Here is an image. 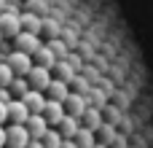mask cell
Listing matches in <instances>:
<instances>
[{
    "mask_svg": "<svg viewBox=\"0 0 153 148\" xmlns=\"http://www.w3.org/2000/svg\"><path fill=\"white\" fill-rule=\"evenodd\" d=\"M22 102H24V108L30 111V116H43V108H46L48 97H46L43 92H35V89H30V92L22 97Z\"/></svg>",
    "mask_w": 153,
    "mask_h": 148,
    "instance_id": "3957f363",
    "label": "cell"
},
{
    "mask_svg": "<svg viewBox=\"0 0 153 148\" xmlns=\"http://www.w3.org/2000/svg\"><path fill=\"white\" fill-rule=\"evenodd\" d=\"M46 97L54 100V102H62V105H65V100L70 97V86L62 84V81H56V78H51V84H48V89H46Z\"/></svg>",
    "mask_w": 153,
    "mask_h": 148,
    "instance_id": "30bf717a",
    "label": "cell"
},
{
    "mask_svg": "<svg viewBox=\"0 0 153 148\" xmlns=\"http://www.w3.org/2000/svg\"><path fill=\"white\" fill-rule=\"evenodd\" d=\"M51 70H46V67H32L30 70V75H27V84H30V89H35V92H43L46 94V89H48V84H51Z\"/></svg>",
    "mask_w": 153,
    "mask_h": 148,
    "instance_id": "7a4b0ae2",
    "label": "cell"
},
{
    "mask_svg": "<svg viewBox=\"0 0 153 148\" xmlns=\"http://www.w3.org/2000/svg\"><path fill=\"white\" fill-rule=\"evenodd\" d=\"M27 148H43V143H40V140H30V146Z\"/></svg>",
    "mask_w": 153,
    "mask_h": 148,
    "instance_id": "ffe728a7",
    "label": "cell"
},
{
    "mask_svg": "<svg viewBox=\"0 0 153 148\" xmlns=\"http://www.w3.org/2000/svg\"><path fill=\"white\" fill-rule=\"evenodd\" d=\"M5 121H8V105H3V102H0V127H3Z\"/></svg>",
    "mask_w": 153,
    "mask_h": 148,
    "instance_id": "ac0fdd59",
    "label": "cell"
},
{
    "mask_svg": "<svg viewBox=\"0 0 153 148\" xmlns=\"http://www.w3.org/2000/svg\"><path fill=\"white\" fill-rule=\"evenodd\" d=\"M86 108H89V100L86 97H81V94H75V92H70V97L65 100V113L67 116H73V119H83V113H86Z\"/></svg>",
    "mask_w": 153,
    "mask_h": 148,
    "instance_id": "5b68a950",
    "label": "cell"
},
{
    "mask_svg": "<svg viewBox=\"0 0 153 148\" xmlns=\"http://www.w3.org/2000/svg\"><path fill=\"white\" fill-rule=\"evenodd\" d=\"M27 119H30V111L24 108V102H22V100H11V102H8V121H11L13 127H24Z\"/></svg>",
    "mask_w": 153,
    "mask_h": 148,
    "instance_id": "ba28073f",
    "label": "cell"
},
{
    "mask_svg": "<svg viewBox=\"0 0 153 148\" xmlns=\"http://www.w3.org/2000/svg\"><path fill=\"white\" fill-rule=\"evenodd\" d=\"M13 78H16V75H13V70H11L5 62H0V89H8Z\"/></svg>",
    "mask_w": 153,
    "mask_h": 148,
    "instance_id": "2e32d148",
    "label": "cell"
},
{
    "mask_svg": "<svg viewBox=\"0 0 153 148\" xmlns=\"http://www.w3.org/2000/svg\"><path fill=\"white\" fill-rule=\"evenodd\" d=\"M62 148H78V146H75V140H65V143H62Z\"/></svg>",
    "mask_w": 153,
    "mask_h": 148,
    "instance_id": "44dd1931",
    "label": "cell"
},
{
    "mask_svg": "<svg viewBox=\"0 0 153 148\" xmlns=\"http://www.w3.org/2000/svg\"><path fill=\"white\" fill-rule=\"evenodd\" d=\"M32 62L38 65V67H46V70H54V65H56V57H54V51H51V46H43L35 57H32Z\"/></svg>",
    "mask_w": 153,
    "mask_h": 148,
    "instance_id": "7c38bea8",
    "label": "cell"
},
{
    "mask_svg": "<svg viewBox=\"0 0 153 148\" xmlns=\"http://www.w3.org/2000/svg\"><path fill=\"white\" fill-rule=\"evenodd\" d=\"M24 129H27L30 140H43V135L48 132V124H46L43 116H30L27 124H24Z\"/></svg>",
    "mask_w": 153,
    "mask_h": 148,
    "instance_id": "9c48e42d",
    "label": "cell"
},
{
    "mask_svg": "<svg viewBox=\"0 0 153 148\" xmlns=\"http://www.w3.org/2000/svg\"><path fill=\"white\" fill-rule=\"evenodd\" d=\"M11 100H13V94H11L8 89H0V102H3V105H8Z\"/></svg>",
    "mask_w": 153,
    "mask_h": 148,
    "instance_id": "e0dca14e",
    "label": "cell"
},
{
    "mask_svg": "<svg viewBox=\"0 0 153 148\" xmlns=\"http://www.w3.org/2000/svg\"><path fill=\"white\" fill-rule=\"evenodd\" d=\"M0 148H5V127H0Z\"/></svg>",
    "mask_w": 153,
    "mask_h": 148,
    "instance_id": "d6986e66",
    "label": "cell"
},
{
    "mask_svg": "<svg viewBox=\"0 0 153 148\" xmlns=\"http://www.w3.org/2000/svg\"><path fill=\"white\" fill-rule=\"evenodd\" d=\"M8 92L13 94V100H22V97L30 92V84H27V78H13V81H11V86H8Z\"/></svg>",
    "mask_w": 153,
    "mask_h": 148,
    "instance_id": "5bb4252c",
    "label": "cell"
},
{
    "mask_svg": "<svg viewBox=\"0 0 153 148\" xmlns=\"http://www.w3.org/2000/svg\"><path fill=\"white\" fill-rule=\"evenodd\" d=\"M30 146V135L24 127H5V148H27Z\"/></svg>",
    "mask_w": 153,
    "mask_h": 148,
    "instance_id": "277c9868",
    "label": "cell"
},
{
    "mask_svg": "<svg viewBox=\"0 0 153 148\" xmlns=\"http://www.w3.org/2000/svg\"><path fill=\"white\" fill-rule=\"evenodd\" d=\"M5 65L13 70V75L16 78H27L30 75V70L35 67V62H32V57H27V54H22V51H11L8 54V59H5Z\"/></svg>",
    "mask_w": 153,
    "mask_h": 148,
    "instance_id": "6da1fadb",
    "label": "cell"
},
{
    "mask_svg": "<svg viewBox=\"0 0 153 148\" xmlns=\"http://www.w3.org/2000/svg\"><path fill=\"white\" fill-rule=\"evenodd\" d=\"M3 43H5V38H3V32H0V46H3Z\"/></svg>",
    "mask_w": 153,
    "mask_h": 148,
    "instance_id": "7402d4cb",
    "label": "cell"
},
{
    "mask_svg": "<svg viewBox=\"0 0 153 148\" xmlns=\"http://www.w3.org/2000/svg\"><path fill=\"white\" fill-rule=\"evenodd\" d=\"M65 116H67V113H65V105H62V102H54V100L46 102V108H43V119H46V124H48L51 129H56V127L62 124Z\"/></svg>",
    "mask_w": 153,
    "mask_h": 148,
    "instance_id": "8992f818",
    "label": "cell"
},
{
    "mask_svg": "<svg viewBox=\"0 0 153 148\" xmlns=\"http://www.w3.org/2000/svg\"><path fill=\"white\" fill-rule=\"evenodd\" d=\"M75 146H78V148H97V135H94L91 129L81 127L78 135H75Z\"/></svg>",
    "mask_w": 153,
    "mask_h": 148,
    "instance_id": "4fadbf2b",
    "label": "cell"
},
{
    "mask_svg": "<svg viewBox=\"0 0 153 148\" xmlns=\"http://www.w3.org/2000/svg\"><path fill=\"white\" fill-rule=\"evenodd\" d=\"M0 32H3V38H8V40H13L19 32H22V24H19V16L16 13H0Z\"/></svg>",
    "mask_w": 153,
    "mask_h": 148,
    "instance_id": "52a82bcc",
    "label": "cell"
},
{
    "mask_svg": "<svg viewBox=\"0 0 153 148\" xmlns=\"http://www.w3.org/2000/svg\"><path fill=\"white\" fill-rule=\"evenodd\" d=\"M40 143H43V148H62L65 140H62L59 129H51V127H48V132L43 135V140H40Z\"/></svg>",
    "mask_w": 153,
    "mask_h": 148,
    "instance_id": "9a60e30c",
    "label": "cell"
},
{
    "mask_svg": "<svg viewBox=\"0 0 153 148\" xmlns=\"http://www.w3.org/2000/svg\"><path fill=\"white\" fill-rule=\"evenodd\" d=\"M56 129H59L62 140H75V135H78V129H81V121H78V119H73V116H65V119H62V124H59Z\"/></svg>",
    "mask_w": 153,
    "mask_h": 148,
    "instance_id": "8fae6325",
    "label": "cell"
}]
</instances>
